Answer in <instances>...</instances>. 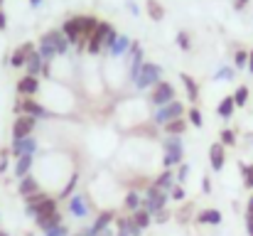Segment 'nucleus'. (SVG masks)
Segmentation results:
<instances>
[{
    "instance_id": "f257e3e1",
    "label": "nucleus",
    "mask_w": 253,
    "mask_h": 236,
    "mask_svg": "<svg viewBox=\"0 0 253 236\" xmlns=\"http://www.w3.org/2000/svg\"><path fill=\"white\" fill-rule=\"evenodd\" d=\"M169 199V192L168 189H160V187H150L148 189V194H145V199H143V209L150 214V217H155L158 212H163L165 209V204H168Z\"/></svg>"
},
{
    "instance_id": "f03ea898",
    "label": "nucleus",
    "mask_w": 253,
    "mask_h": 236,
    "mask_svg": "<svg viewBox=\"0 0 253 236\" xmlns=\"http://www.w3.org/2000/svg\"><path fill=\"white\" fill-rule=\"evenodd\" d=\"M187 111H184V103L182 101H169L165 106H160V108H155V113H153V121H155V126H165L169 121H174V118H182Z\"/></svg>"
},
{
    "instance_id": "7ed1b4c3",
    "label": "nucleus",
    "mask_w": 253,
    "mask_h": 236,
    "mask_svg": "<svg viewBox=\"0 0 253 236\" xmlns=\"http://www.w3.org/2000/svg\"><path fill=\"white\" fill-rule=\"evenodd\" d=\"M182 157H184L182 138L179 136H168V141H165V157H163L165 170H172L174 165H182Z\"/></svg>"
},
{
    "instance_id": "20e7f679",
    "label": "nucleus",
    "mask_w": 253,
    "mask_h": 236,
    "mask_svg": "<svg viewBox=\"0 0 253 236\" xmlns=\"http://www.w3.org/2000/svg\"><path fill=\"white\" fill-rule=\"evenodd\" d=\"M113 32V25L111 22H106V20H101L98 22V27L91 32V37H88V45H86V49H88V54H101V49H103V45H106V40H108V35Z\"/></svg>"
},
{
    "instance_id": "39448f33",
    "label": "nucleus",
    "mask_w": 253,
    "mask_h": 236,
    "mask_svg": "<svg viewBox=\"0 0 253 236\" xmlns=\"http://www.w3.org/2000/svg\"><path fill=\"white\" fill-rule=\"evenodd\" d=\"M160 77H163V67H160V64H150V62H145L143 69H140V74H138V79H135L133 84H135L138 91H145V89L155 86V84L160 81Z\"/></svg>"
},
{
    "instance_id": "423d86ee",
    "label": "nucleus",
    "mask_w": 253,
    "mask_h": 236,
    "mask_svg": "<svg viewBox=\"0 0 253 236\" xmlns=\"http://www.w3.org/2000/svg\"><path fill=\"white\" fill-rule=\"evenodd\" d=\"M15 113H27V116H32V118H52L54 113L52 111H47L42 103H37L35 98H20L17 103H15Z\"/></svg>"
},
{
    "instance_id": "0eeeda50",
    "label": "nucleus",
    "mask_w": 253,
    "mask_h": 236,
    "mask_svg": "<svg viewBox=\"0 0 253 236\" xmlns=\"http://www.w3.org/2000/svg\"><path fill=\"white\" fill-rule=\"evenodd\" d=\"M150 101L155 103V108H160V106H165L169 101H174V86H172L169 81H158V84L153 86Z\"/></svg>"
},
{
    "instance_id": "6e6552de",
    "label": "nucleus",
    "mask_w": 253,
    "mask_h": 236,
    "mask_svg": "<svg viewBox=\"0 0 253 236\" xmlns=\"http://www.w3.org/2000/svg\"><path fill=\"white\" fill-rule=\"evenodd\" d=\"M35 126H37V118H32V116H27V113L17 116V118H15V123H12V141L30 138V136H32V131H35Z\"/></svg>"
},
{
    "instance_id": "1a4fd4ad",
    "label": "nucleus",
    "mask_w": 253,
    "mask_h": 236,
    "mask_svg": "<svg viewBox=\"0 0 253 236\" xmlns=\"http://www.w3.org/2000/svg\"><path fill=\"white\" fill-rule=\"evenodd\" d=\"M37 150V141L30 136V138H20V141H12L10 145V155L15 157H22V155H35Z\"/></svg>"
},
{
    "instance_id": "9d476101",
    "label": "nucleus",
    "mask_w": 253,
    "mask_h": 236,
    "mask_svg": "<svg viewBox=\"0 0 253 236\" xmlns=\"http://www.w3.org/2000/svg\"><path fill=\"white\" fill-rule=\"evenodd\" d=\"M42 37H44V40H47V42H49V45L57 49V54H59V57H64V54L69 52V47H72V45H69V40L64 37V32H62V30H52V32H47V35H42Z\"/></svg>"
},
{
    "instance_id": "9b49d317",
    "label": "nucleus",
    "mask_w": 253,
    "mask_h": 236,
    "mask_svg": "<svg viewBox=\"0 0 253 236\" xmlns=\"http://www.w3.org/2000/svg\"><path fill=\"white\" fill-rule=\"evenodd\" d=\"M37 91H40V79L37 77L25 74V77L17 81V94H20V98H35Z\"/></svg>"
},
{
    "instance_id": "f8f14e48",
    "label": "nucleus",
    "mask_w": 253,
    "mask_h": 236,
    "mask_svg": "<svg viewBox=\"0 0 253 236\" xmlns=\"http://www.w3.org/2000/svg\"><path fill=\"white\" fill-rule=\"evenodd\" d=\"M116 219V212H111V209H106V212H101L98 217H96V222L91 224V229H86V236H96L101 234L103 229H108L111 227V222Z\"/></svg>"
},
{
    "instance_id": "ddd939ff",
    "label": "nucleus",
    "mask_w": 253,
    "mask_h": 236,
    "mask_svg": "<svg viewBox=\"0 0 253 236\" xmlns=\"http://www.w3.org/2000/svg\"><path fill=\"white\" fill-rule=\"evenodd\" d=\"M37 47L32 45V42H25V45H20L12 54H10V64L15 67V69H20V67H25V62H27V57L35 52Z\"/></svg>"
},
{
    "instance_id": "4468645a",
    "label": "nucleus",
    "mask_w": 253,
    "mask_h": 236,
    "mask_svg": "<svg viewBox=\"0 0 253 236\" xmlns=\"http://www.w3.org/2000/svg\"><path fill=\"white\" fill-rule=\"evenodd\" d=\"M62 32H64V37L69 40V45H79V42H82V27H79L77 17H69V20L62 25Z\"/></svg>"
},
{
    "instance_id": "2eb2a0df",
    "label": "nucleus",
    "mask_w": 253,
    "mask_h": 236,
    "mask_svg": "<svg viewBox=\"0 0 253 236\" xmlns=\"http://www.w3.org/2000/svg\"><path fill=\"white\" fill-rule=\"evenodd\" d=\"M128 49H130V37L128 35H116L113 45L108 47V54L111 57H123V54H128Z\"/></svg>"
},
{
    "instance_id": "dca6fc26",
    "label": "nucleus",
    "mask_w": 253,
    "mask_h": 236,
    "mask_svg": "<svg viewBox=\"0 0 253 236\" xmlns=\"http://www.w3.org/2000/svg\"><path fill=\"white\" fill-rule=\"evenodd\" d=\"M35 224L42 229V232H49L54 227L62 224V212H52V214H42V217H35Z\"/></svg>"
},
{
    "instance_id": "f3484780",
    "label": "nucleus",
    "mask_w": 253,
    "mask_h": 236,
    "mask_svg": "<svg viewBox=\"0 0 253 236\" xmlns=\"http://www.w3.org/2000/svg\"><path fill=\"white\" fill-rule=\"evenodd\" d=\"M209 162H211L214 172L224 170V162H226V153H224V145H221V143H214V145L209 148Z\"/></svg>"
},
{
    "instance_id": "a211bd4d",
    "label": "nucleus",
    "mask_w": 253,
    "mask_h": 236,
    "mask_svg": "<svg viewBox=\"0 0 253 236\" xmlns=\"http://www.w3.org/2000/svg\"><path fill=\"white\" fill-rule=\"evenodd\" d=\"M69 212L74 214V217H86L88 214V202H86L84 194H77V197H69Z\"/></svg>"
},
{
    "instance_id": "6ab92c4d",
    "label": "nucleus",
    "mask_w": 253,
    "mask_h": 236,
    "mask_svg": "<svg viewBox=\"0 0 253 236\" xmlns=\"http://www.w3.org/2000/svg\"><path fill=\"white\" fill-rule=\"evenodd\" d=\"M42 67H44V59H42L40 52L35 49V52L27 57V62H25V72H27L30 77H37V74H42Z\"/></svg>"
},
{
    "instance_id": "aec40b11",
    "label": "nucleus",
    "mask_w": 253,
    "mask_h": 236,
    "mask_svg": "<svg viewBox=\"0 0 253 236\" xmlns=\"http://www.w3.org/2000/svg\"><path fill=\"white\" fill-rule=\"evenodd\" d=\"M17 192H20L22 197H30V194L40 192V182H37V177H32V175L22 177V180H20V185H17Z\"/></svg>"
},
{
    "instance_id": "412c9836",
    "label": "nucleus",
    "mask_w": 253,
    "mask_h": 236,
    "mask_svg": "<svg viewBox=\"0 0 253 236\" xmlns=\"http://www.w3.org/2000/svg\"><path fill=\"white\" fill-rule=\"evenodd\" d=\"M32 162H35V155H22V157H15V175L22 180L30 175L32 170Z\"/></svg>"
},
{
    "instance_id": "4be33fe9",
    "label": "nucleus",
    "mask_w": 253,
    "mask_h": 236,
    "mask_svg": "<svg viewBox=\"0 0 253 236\" xmlns=\"http://www.w3.org/2000/svg\"><path fill=\"white\" fill-rule=\"evenodd\" d=\"M52 212H59V209H57V199H54V197H47V199H44L42 204H37V207L32 209V214H30V217L35 219V217H42V214H52Z\"/></svg>"
},
{
    "instance_id": "5701e85b",
    "label": "nucleus",
    "mask_w": 253,
    "mask_h": 236,
    "mask_svg": "<svg viewBox=\"0 0 253 236\" xmlns=\"http://www.w3.org/2000/svg\"><path fill=\"white\" fill-rule=\"evenodd\" d=\"M150 219H153V217H150L143 207H140V209H135V212H130V222H133L138 229H143V232L150 227Z\"/></svg>"
},
{
    "instance_id": "b1692460",
    "label": "nucleus",
    "mask_w": 253,
    "mask_h": 236,
    "mask_svg": "<svg viewBox=\"0 0 253 236\" xmlns=\"http://www.w3.org/2000/svg\"><path fill=\"white\" fill-rule=\"evenodd\" d=\"M234 111H236V103H234V96H224V98L219 101V116H221L224 121H229V118L234 116Z\"/></svg>"
},
{
    "instance_id": "393cba45",
    "label": "nucleus",
    "mask_w": 253,
    "mask_h": 236,
    "mask_svg": "<svg viewBox=\"0 0 253 236\" xmlns=\"http://www.w3.org/2000/svg\"><path fill=\"white\" fill-rule=\"evenodd\" d=\"M197 222L199 224H221V212L219 209H204V212H199V217H197Z\"/></svg>"
},
{
    "instance_id": "a878e982",
    "label": "nucleus",
    "mask_w": 253,
    "mask_h": 236,
    "mask_svg": "<svg viewBox=\"0 0 253 236\" xmlns=\"http://www.w3.org/2000/svg\"><path fill=\"white\" fill-rule=\"evenodd\" d=\"M182 84H184V89H187V98L194 103V101L199 98V84L189 77V74H182Z\"/></svg>"
},
{
    "instance_id": "bb28decb",
    "label": "nucleus",
    "mask_w": 253,
    "mask_h": 236,
    "mask_svg": "<svg viewBox=\"0 0 253 236\" xmlns=\"http://www.w3.org/2000/svg\"><path fill=\"white\" fill-rule=\"evenodd\" d=\"M163 128H165V133H169V136H182V133L187 131V118H184V116H182V118H174V121L165 123Z\"/></svg>"
},
{
    "instance_id": "cd10ccee",
    "label": "nucleus",
    "mask_w": 253,
    "mask_h": 236,
    "mask_svg": "<svg viewBox=\"0 0 253 236\" xmlns=\"http://www.w3.org/2000/svg\"><path fill=\"white\" fill-rule=\"evenodd\" d=\"M37 52H40V57H42L44 62H54V59L59 57V54H57V49H54V47H52V45H49L44 37L40 40V47H37Z\"/></svg>"
},
{
    "instance_id": "c85d7f7f",
    "label": "nucleus",
    "mask_w": 253,
    "mask_h": 236,
    "mask_svg": "<svg viewBox=\"0 0 253 236\" xmlns=\"http://www.w3.org/2000/svg\"><path fill=\"white\" fill-rule=\"evenodd\" d=\"M145 7H148V15H150V20H153V22H160V20L165 17V7H163L158 0H148V2H145Z\"/></svg>"
},
{
    "instance_id": "c756f323",
    "label": "nucleus",
    "mask_w": 253,
    "mask_h": 236,
    "mask_svg": "<svg viewBox=\"0 0 253 236\" xmlns=\"http://www.w3.org/2000/svg\"><path fill=\"white\" fill-rule=\"evenodd\" d=\"M123 204H126V209H128V212H135V209H140V207H143V197L133 189V192H128V194H126V202H123Z\"/></svg>"
},
{
    "instance_id": "7c9ffc66",
    "label": "nucleus",
    "mask_w": 253,
    "mask_h": 236,
    "mask_svg": "<svg viewBox=\"0 0 253 236\" xmlns=\"http://www.w3.org/2000/svg\"><path fill=\"white\" fill-rule=\"evenodd\" d=\"M174 185V172L172 170H165L158 180H155V187H160V189H168L169 192V187Z\"/></svg>"
},
{
    "instance_id": "2f4dec72",
    "label": "nucleus",
    "mask_w": 253,
    "mask_h": 236,
    "mask_svg": "<svg viewBox=\"0 0 253 236\" xmlns=\"http://www.w3.org/2000/svg\"><path fill=\"white\" fill-rule=\"evenodd\" d=\"M187 123H189V126H194V128H202V126H204L202 111H199L197 106H192V108L187 111Z\"/></svg>"
},
{
    "instance_id": "473e14b6",
    "label": "nucleus",
    "mask_w": 253,
    "mask_h": 236,
    "mask_svg": "<svg viewBox=\"0 0 253 236\" xmlns=\"http://www.w3.org/2000/svg\"><path fill=\"white\" fill-rule=\"evenodd\" d=\"M249 89L246 86H239L236 91H234V103H236V108H241V106H246L249 103Z\"/></svg>"
},
{
    "instance_id": "72a5a7b5",
    "label": "nucleus",
    "mask_w": 253,
    "mask_h": 236,
    "mask_svg": "<svg viewBox=\"0 0 253 236\" xmlns=\"http://www.w3.org/2000/svg\"><path fill=\"white\" fill-rule=\"evenodd\" d=\"M241 175H244V187H246V189H253V165L241 162Z\"/></svg>"
},
{
    "instance_id": "f704fd0d",
    "label": "nucleus",
    "mask_w": 253,
    "mask_h": 236,
    "mask_svg": "<svg viewBox=\"0 0 253 236\" xmlns=\"http://www.w3.org/2000/svg\"><path fill=\"white\" fill-rule=\"evenodd\" d=\"M77 182H79V175L74 172V175L69 177V182H67V187L62 189V194H59V197H62V199H67V197H72V194H74V187H77Z\"/></svg>"
},
{
    "instance_id": "c9c22d12",
    "label": "nucleus",
    "mask_w": 253,
    "mask_h": 236,
    "mask_svg": "<svg viewBox=\"0 0 253 236\" xmlns=\"http://www.w3.org/2000/svg\"><path fill=\"white\" fill-rule=\"evenodd\" d=\"M234 67H236V69H244V67H249V52L239 49V52L234 54Z\"/></svg>"
},
{
    "instance_id": "e433bc0d",
    "label": "nucleus",
    "mask_w": 253,
    "mask_h": 236,
    "mask_svg": "<svg viewBox=\"0 0 253 236\" xmlns=\"http://www.w3.org/2000/svg\"><path fill=\"white\" fill-rule=\"evenodd\" d=\"M219 143H221L224 148H226V145H234V143H236V133H234L231 128H224V131H221V138H219Z\"/></svg>"
},
{
    "instance_id": "4c0bfd02",
    "label": "nucleus",
    "mask_w": 253,
    "mask_h": 236,
    "mask_svg": "<svg viewBox=\"0 0 253 236\" xmlns=\"http://www.w3.org/2000/svg\"><path fill=\"white\" fill-rule=\"evenodd\" d=\"M169 197H172L174 202H182V199H184V189H182V185H172V187H169Z\"/></svg>"
},
{
    "instance_id": "58836bf2",
    "label": "nucleus",
    "mask_w": 253,
    "mask_h": 236,
    "mask_svg": "<svg viewBox=\"0 0 253 236\" xmlns=\"http://www.w3.org/2000/svg\"><path fill=\"white\" fill-rule=\"evenodd\" d=\"M234 77H236V69H231V67H226V69H221L219 74H214V79H224V81H231Z\"/></svg>"
},
{
    "instance_id": "ea45409f",
    "label": "nucleus",
    "mask_w": 253,
    "mask_h": 236,
    "mask_svg": "<svg viewBox=\"0 0 253 236\" xmlns=\"http://www.w3.org/2000/svg\"><path fill=\"white\" fill-rule=\"evenodd\" d=\"M187 175H189V165H184V162H182V165L177 167V185H182V182L187 180Z\"/></svg>"
},
{
    "instance_id": "a19ab883",
    "label": "nucleus",
    "mask_w": 253,
    "mask_h": 236,
    "mask_svg": "<svg viewBox=\"0 0 253 236\" xmlns=\"http://www.w3.org/2000/svg\"><path fill=\"white\" fill-rule=\"evenodd\" d=\"M44 236H69V229H67L64 224H59V227H54V229L44 232Z\"/></svg>"
},
{
    "instance_id": "79ce46f5",
    "label": "nucleus",
    "mask_w": 253,
    "mask_h": 236,
    "mask_svg": "<svg viewBox=\"0 0 253 236\" xmlns=\"http://www.w3.org/2000/svg\"><path fill=\"white\" fill-rule=\"evenodd\" d=\"M177 45H179L182 49H189V47H192V42H189V35H187V32H179V35H177Z\"/></svg>"
},
{
    "instance_id": "37998d69",
    "label": "nucleus",
    "mask_w": 253,
    "mask_h": 236,
    "mask_svg": "<svg viewBox=\"0 0 253 236\" xmlns=\"http://www.w3.org/2000/svg\"><path fill=\"white\" fill-rule=\"evenodd\" d=\"M7 155H10V150H0V172L7 170Z\"/></svg>"
},
{
    "instance_id": "c03bdc74",
    "label": "nucleus",
    "mask_w": 253,
    "mask_h": 236,
    "mask_svg": "<svg viewBox=\"0 0 253 236\" xmlns=\"http://www.w3.org/2000/svg\"><path fill=\"white\" fill-rule=\"evenodd\" d=\"M202 189H204V194H211V180L209 177L202 180Z\"/></svg>"
},
{
    "instance_id": "a18cd8bd",
    "label": "nucleus",
    "mask_w": 253,
    "mask_h": 236,
    "mask_svg": "<svg viewBox=\"0 0 253 236\" xmlns=\"http://www.w3.org/2000/svg\"><path fill=\"white\" fill-rule=\"evenodd\" d=\"M155 219H158L160 224H163V222H168V219H169V212H168V209H163V212H158V214H155Z\"/></svg>"
},
{
    "instance_id": "49530a36",
    "label": "nucleus",
    "mask_w": 253,
    "mask_h": 236,
    "mask_svg": "<svg viewBox=\"0 0 253 236\" xmlns=\"http://www.w3.org/2000/svg\"><path fill=\"white\" fill-rule=\"evenodd\" d=\"M246 232H249V236H253V217L251 214H246Z\"/></svg>"
},
{
    "instance_id": "de8ad7c7",
    "label": "nucleus",
    "mask_w": 253,
    "mask_h": 236,
    "mask_svg": "<svg viewBox=\"0 0 253 236\" xmlns=\"http://www.w3.org/2000/svg\"><path fill=\"white\" fill-rule=\"evenodd\" d=\"M7 27V15H5V10H0V30H5Z\"/></svg>"
},
{
    "instance_id": "09e8293b",
    "label": "nucleus",
    "mask_w": 253,
    "mask_h": 236,
    "mask_svg": "<svg viewBox=\"0 0 253 236\" xmlns=\"http://www.w3.org/2000/svg\"><path fill=\"white\" fill-rule=\"evenodd\" d=\"M246 214H251V217H253V197L249 199V204H246Z\"/></svg>"
},
{
    "instance_id": "8fccbe9b",
    "label": "nucleus",
    "mask_w": 253,
    "mask_h": 236,
    "mask_svg": "<svg viewBox=\"0 0 253 236\" xmlns=\"http://www.w3.org/2000/svg\"><path fill=\"white\" fill-rule=\"evenodd\" d=\"M246 69L253 74V52H249V67H246Z\"/></svg>"
},
{
    "instance_id": "3c124183",
    "label": "nucleus",
    "mask_w": 253,
    "mask_h": 236,
    "mask_svg": "<svg viewBox=\"0 0 253 236\" xmlns=\"http://www.w3.org/2000/svg\"><path fill=\"white\" fill-rule=\"evenodd\" d=\"M128 10H130L133 15H138V5H135V2H128Z\"/></svg>"
},
{
    "instance_id": "603ef678",
    "label": "nucleus",
    "mask_w": 253,
    "mask_h": 236,
    "mask_svg": "<svg viewBox=\"0 0 253 236\" xmlns=\"http://www.w3.org/2000/svg\"><path fill=\"white\" fill-rule=\"evenodd\" d=\"M246 2H249V0H236V10H244V7H246Z\"/></svg>"
},
{
    "instance_id": "864d4df0",
    "label": "nucleus",
    "mask_w": 253,
    "mask_h": 236,
    "mask_svg": "<svg viewBox=\"0 0 253 236\" xmlns=\"http://www.w3.org/2000/svg\"><path fill=\"white\" fill-rule=\"evenodd\" d=\"M30 5H32V7H40V5H42V0H30Z\"/></svg>"
},
{
    "instance_id": "5fc2aeb1",
    "label": "nucleus",
    "mask_w": 253,
    "mask_h": 236,
    "mask_svg": "<svg viewBox=\"0 0 253 236\" xmlns=\"http://www.w3.org/2000/svg\"><path fill=\"white\" fill-rule=\"evenodd\" d=\"M0 236H10V234H7V232H2V229H0Z\"/></svg>"
},
{
    "instance_id": "6e6d98bb",
    "label": "nucleus",
    "mask_w": 253,
    "mask_h": 236,
    "mask_svg": "<svg viewBox=\"0 0 253 236\" xmlns=\"http://www.w3.org/2000/svg\"><path fill=\"white\" fill-rule=\"evenodd\" d=\"M77 236H86V232H82V234H77Z\"/></svg>"
},
{
    "instance_id": "4d7b16f0",
    "label": "nucleus",
    "mask_w": 253,
    "mask_h": 236,
    "mask_svg": "<svg viewBox=\"0 0 253 236\" xmlns=\"http://www.w3.org/2000/svg\"><path fill=\"white\" fill-rule=\"evenodd\" d=\"M0 5H2V0H0Z\"/></svg>"
}]
</instances>
